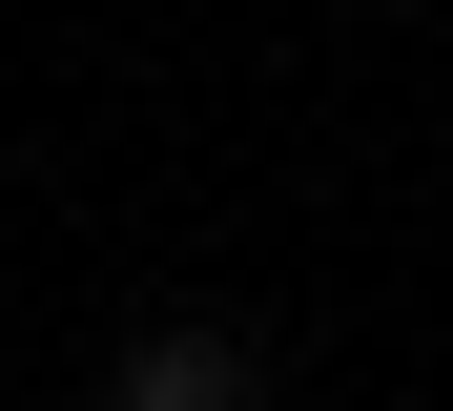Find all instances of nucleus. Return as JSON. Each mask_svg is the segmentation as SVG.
I'll return each instance as SVG.
<instances>
[{
    "mask_svg": "<svg viewBox=\"0 0 453 411\" xmlns=\"http://www.w3.org/2000/svg\"><path fill=\"white\" fill-rule=\"evenodd\" d=\"M104 411H268V350L248 329H144V350L104 370Z\"/></svg>",
    "mask_w": 453,
    "mask_h": 411,
    "instance_id": "1",
    "label": "nucleus"
}]
</instances>
